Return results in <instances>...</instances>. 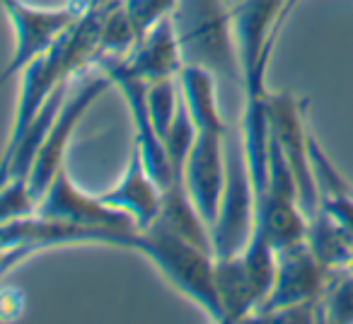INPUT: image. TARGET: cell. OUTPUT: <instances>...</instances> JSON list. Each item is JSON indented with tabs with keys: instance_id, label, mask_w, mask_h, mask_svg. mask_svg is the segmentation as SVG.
Masks as SVG:
<instances>
[{
	"instance_id": "cell-10",
	"label": "cell",
	"mask_w": 353,
	"mask_h": 324,
	"mask_svg": "<svg viewBox=\"0 0 353 324\" xmlns=\"http://www.w3.org/2000/svg\"><path fill=\"white\" fill-rule=\"evenodd\" d=\"M126 70L143 83H157V80L176 78L179 70L184 68L182 51L176 41V32L172 25V17L160 20L155 27L145 32L133 46V51L121 59Z\"/></svg>"
},
{
	"instance_id": "cell-2",
	"label": "cell",
	"mask_w": 353,
	"mask_h": 324,
	"mask_svg": "<svg viewBox=\"0 0 353 324\" xmlns=\"http://www.w3.org/2000/svg\"><path fill=\"white\" fill-rule=\"evenodd\" d=\"M128 250L145 256L179 293L194 300L213 322H223V310L213 283L216 256L211 252L184 240L160 221L150 223L148 227H138L128 242Z\"/></svg>"
},
{
	"instance_id": "cell-13",
	"label": "cell",
	"mask_w": 353,
	"mask_h": 324,
	"mask_svg": "<svg viewBox=\"0 0 353 324\" xmlns=\"http://www.w3.org/2000/svg\"><path fill=\"white\" fill-rule=\"evenodd\" d=\"M179 90H182L184 107L189 117L194 119L199 131H213V133H228L225 119L218 107L216 97V75L199 65H184L179 70Z\"/></svg>"
},
{
	"instance_id": "cell-15",
	"label": "cell",
	"mask_w": 353,
	"mask_h": 324,
	"mask_svg": "<svg viewBox=\"0 0 353 324\" xmlns=\"http://www.w3.org/2000/svg\"><path fill=\"white\" fill-rule=\"evenodd\" d=\"M37 201L27 189V182L10 179L6 187H0V227L20 218L34 216Z\"/></svg>"
},
{
	"instance_id": "cell-18",
	"label": "cell",
	"mask_w": 353,
	"mask_h": 324,
	"mask_svg": "<svg viewBox=\"0 0 353 324\" xmlns=\"http://www.w3.org/2000/svg\"><path fill=\"white\" fill-rule=\"evenodd\" d=\"M300 0H288V3H285V20H288V15H290V10H293L295 6H298Z\"/></svg>"
},
{
	"instance_id": "cell-9",
	"label": "cell",
	"mask_w": 353,
	"mask_h": 324,
	"mask_svg": "<svg viewBox=\"0 0 353 324\" xmlns=\"http://www.w3.org/2000/svg\"><path fill=\"white\" fill-rule=\"evenodd\" d=\"M34 216L49 221H63L85 227H117V230H136V221L128 213L112 208L102 201V196H90L80 192L68 179V172L61 170L46 194L39 199Z\"/></svg>"
},
{
	"instance_id": "cell-14",
	"label": "cell",
	"mask_w": 353,
	"mask_h": 324,
	"mask_svg": "<svg viewBox=\"0 0 353 324\" xmlns=\"http://www.w3.org/2000/svg\"><path fill=\"white\" fill-rule=\"evenodd\" d=\"M148 112H150L152 126L157 128L160 136H165L167 128L172 126L179 104H182V90H179V78H167L150 83L145 88Z\"/></svg>"
},
{
	"instance_id": "cell-11",
	"label": "cell",
	"mask_w": 353,
	"mask_h": 324,
	"mask_svg": "<svg viewBox=\"0 0 353 324\" xmlns=\"http://www.w3.org/2000/svg\"><path fill=\"white\" fill-rule=\"evenodd\" d=\"M102 201L112 208L128 213L136 221L138 227H148L157 221L162 208V189L148 172L145 162L141 157V150L133 145L128 157L126 172L119 179V184L112 192L102 194Z\"/></svg>"
},
{
	"instance_id": "cell-8",
	"label": "cell",
	"mask_w": 353,
	"mask_h": 324,
	"mask_svg": "<svg viewBox=\"0 0 353 324\" xmlns=\"http://www.w3.org/2000/svg\"><path fill=\"white\" fill-rule=\"evenodd\" d=\"M230 133V131H228ZM228 133L199 131L189 157L182 170V184L196 211L211 227L216 223L221 206L223 189H225V138Z\"/></svg>"
},
{
	"instance_id": "cell-16",
	"label": "cell",
	"mask_w": 353,
	"mask_h": 324,
	"mask_svg": "<svg viewBox=\"0 0 353 324\" xmlns=\"http://www.w3.org/2000/svg\"><path fill=\"white\" fill-rule=\"evenodd\" d=\"M322 312H327L324 319L353 322V269L339 281L332 279L327 293L322 295Z\"/></svg>"
},
{
	"instance_id": "cell-1",
	"label": "cell",
	"mask_w": 353,
	"mask_h": 324,
	"mask_svg": "<svg viewBox=\"0 0 353 324\" xmlns=\"http://www.w3.org/2000/svg\"><path fill=\"white\" fill-rule=\"evenodd\" d=\"M172 25L184 65H199L242 85L235 17L225 0H176Z\"/></svg>"
},
{
	"instance_id": "cell-12",
	"label": "cell",
	"mask_w": 353,
	"mask_h": 324,
	"mask_svg": "<svg viewBox=\"0 0 353 324\" xmlns=\"http://www.w3.org/2000/svg\"><path fill=\"white\" fill-rule=\"evenodd\" d=\"M213 283L223 310V322H240L254 317L259 310V295L252 285L240 254L216 256L213 261Z\"/></svg>"
},
{
	"instance_id": "cell-3",
	"label": "cell",
	"mask_w": 353,
	"mask_h": 324,
	"mask_svg": "<svg viewBox=\"0 0 353 324\" xmlns=\"http://www.w3.org/2000/svg\"><path fill=\"white\" fill-rule=\"evenodd\" d=\"M109 88H114L112 78H109L99 65L85 68L83 78H80V83L75 85V88H73V83H70L63 107H61L51 131L46 133L44 143H41L39 152H37V157H34V165H32L30 174H27V189H30V194L34 196L37 203H39V199L46 194V189L51 187L56 174L63 170L65 150H68V143H70V138H73L78 123L83 121V117L90 112V107H92Z\"/></svg>"
},
{
	"instance_id": "cell-6",
	"label": "cell",
	"mask_w": 353,
	"mask_h": 324,
	"mask_svg": "<svg viewBox=\"0 0 353 324\" xmlns=\"http://www.w3.org/2000/svg\"><path fill=\"white\" fill-rule=\"evenodd\" d=\"M0 6L8 12L15 30V54L0 70V88L10 83L15 75L25 73L27 65L49 51L54 41L88 10L83 0H73L59 10H39L25 6L22 0H0Z\"/></svg>"
},
{
	"instance_id": "cell-17",
	"label": "cell",
	"mask_w": 353,
	"mask_h": 324,
	"mask_svg": "<svg viewBox=\"0 0 353 324\" xmlns=\"http://www.w3.org/2000/svg\"><path fill=\"white\" fill-rule=\"evenodd\" d=\"M174 6L176 0H123V8H126L128 17H131L138 37H143L160 20L172 17Z\"/></svg>"
},
{
	"instance_id": "cell-5",
	"label": "cell",
	"mask_w": 353,
	"mask_h": 324,
	"mask_svg": "<svg viewBox=\"0 0 353 324\" xmlns=\"http://www.w3.org/2000/svg\"><path fill=\"white\" fill-rule=\"evenodd\" d=\"M266 104H269L271 133H274L295 177L300 208L307 213V218H312L319 208V192L312 168V152H310L312 133L305 121V99H295L288 92H279L269 94Z\"/></svg>"
},
{
	"instance_id": "cell-7",
	"label": "cell",
	"mask_w": 353,
	"mask_h": 324,
	"mask_svg": "<svg viewBox=\"0 0 353 324\" xmlns=\"http://www.w3.org/2000/svg\"><path fill=\"white\" fill-rule=\"evenodd\" d=\"M334 274H339V271H332L329 266H324L317 259V254L310 250L307 240L298 242L293 247H285V250L279 252V269H276L274 290H271L269 300H266L264 307L254 317L264 319L271 312H279L283 307L319 300L327 293Z\"/></svg>"
},
{
	"instance_id": "cell-4",
	"label": "cell",
	"mask_w": 353,
	"mask_h": 324,
	"mask_svg": "<svg viewBox=\"0 0 353 324\" xmlns=\"http://www.w3.org/2000/svg\"><path fill=\"white\" fill-rule=\"evenodd\" d=\"M225 189H223L221 206L216 223L211 225L213 256L240 254L252 240L256 223V196L254 184L247 168L242 133L230 131L225 138Z\"/></svg>"
}]
</instances>
